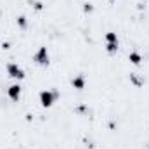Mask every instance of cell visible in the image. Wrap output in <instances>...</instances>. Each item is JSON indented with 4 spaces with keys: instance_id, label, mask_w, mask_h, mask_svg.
<instances>
[{
    "instance_id": "1",
    "label": "cell",
    "mask_w": 149,
    "mask_h": 149,
    "mask_svg": "<svg viewBox=\"0 0 149 149\" xmlns=\"http://www.w3.org/2000/svg\"><path fill=\"white\" fill-rule=\"evenodd\" d=\"M57 99H59V92L54 88H47L38 94V102L42 104V108H52Z\"/></svg>"
},
{
    "instance_id": "2",
    "label": "cell",
    "mask_w": 149,
    "mask_h": 149,
    "mask_svg": "<svg viewBox=\"0 0 149 149\" xmlns=\"http://www.w3.org/2000/svg\"><path fill=\"white\" fill-rule=\"evenodd\" d=\"M33 61H35V64H38V66H49L50 56H49L47 47H40V49H38L37 52L33 54Z\"/></svg>"
},
{
    "instance_id": "3",
    "label": "cell",
    "mask_w": 149,
    "mask_h": 149,
    "mask_svg": "<svg viewBox=\"0 0 149 149\" xmlns=\"http://www.w3.org/2000/svg\"><path fill=\"white\" fill-rule=\"evenodd\" d=\"M5 70H7V74L10 78H14V80H23L24 78V70L19 64H16V63H9L5 66Z\"/></svg>"
},
{
    "instance_id": "4",
    "label": "cell",
    "mask_w": 149,
    "mask_h": 149,
    "mask_svg": "<svg viewBox=\"0 0 149 149\" xmlns=\"http://www.w3.org/2000/svg\"><path fill=\"white\" fill-rule=\"evenodd\" d=\"M7 97L10 101H19V97H21V85L19 83H12L7 88Z\"/></svg>"
},
{
    "instance_id": "5",
    "label": "cell",
    "mask_w": 149,
    "mask_h": 149,
    "mask_svg": "<svg viewBox=\"0 0 149 149\" xmlns=\"http://www.w3.org/2000/svg\"><path fill=\"white\" fill-rule=\"evenodd\" d=\"M85 83H87V80H85L83 74H76L73 80H71V87L76 88V90H83L85 88Z\"/></svg>"
},
{
    "instance_id": "6",
    "label": "cell",
    "mask_w": 149,
    "mask_h": 149,
    "mask_svg": "<svg viewBox=\"0 0 149 149\" xmlns=\"http://www.w3.org/2000/svg\"><path fill=\"white\" fill-rule=\"evenodd\" d=\"M128 61L134 64V66H139L141 63H142V56L139 54V52H135V50H132L130 54H128Z\"/></svg>"
},
{
    "instance_id": "7",
    "label": "cell",
    "mask_w": 149,
    "mask_h": 149,
    "mask_svg": "<svg viewBox=\"0 0 149 149\" xmlns=\"http://www.w3.org/2000/svg\"><path fill=\"white\" fill-rule=\"evenodd\" d=\"M104 38H106V43H118V35L114 31H108Z\"/></svg>"
},
{
    "instance_id": "8",
    "label": "cell",
    "mask_w": 149,
    "mask_h": 149,
    "mask_svg": "<svg viewBox=\"0 0 149 149\" xmlns=\"http://www.w3.org/2000/svg\"><path fill=\"white\" fill-rule=\"evenodd\" d=\"M16 23H17V26H19L21 30H26V26H28L26 16H17V17H16Z\"/></svg>"
},
{
    "instance_id": "9",
    "label": "cell",
    "mask_w": 149,
    "mask_h": 149,
    "mask_svg": "<svg viewBox=\"0 0 149 149\" xmlns=\"http://www.w3.org/2000/svg\"><path fill=\"white\" fill-rule=\"evenodd\" d=\"M130 81H132L135 87H141V85L144 83V81H142V80H141V78H139V76H137L135 73H130Z\"/></svg>"
},
{
    "instance_id": "10",
    "label": "cell",
    "mask_w": 149,
    "mask_h": 149,
    "mask_svg": "<svg viewBox=\"0 0 149 149\" xmlns=\"http://www.w3.org/2000/svg\"><path fill=\"white\" fill-rule=\"evenodd\" d=\"M106 50H108L109 54H114V52L118 50V43H106Z\"/></svg>"
},
{
    "instance_id": "11",
    "label": "cell",
    "mask_w": 149,
    "mask_h": 149,
    "mask_svg": "<svg viewBox=\"0 0 149 149\" xmlns=\"http://www.w3.org/2000/svg\"><path fill=\"white\" fill-rule=\"evenodd\" d=\"M92 10V5L90 3H85V12H90Z\"/></svg>"
},
{
    "instance_id": "12",
    "label": "cell",
    "mask_w": 149,
    "mask_h": 149,
    "mask_svg": "<svg viewBox=\"0 0 149 149\" xmlns=\"http://www.w3.org/2000/svg\"><path fill=\"white\" fill-rule=\"evenodd\" d=\"M35 9H37V10H42V3H40V2L35 3Z\"/></svg>"
},
{
    "instance_id": "13",
    "label": "cell",
    "mask_w": 149,
    "mask_h": 149,
    "mask_svg": "<svg viewBox=\"0 0 149 149\" xmlns=\"http://www.w3.org/2000/svg\"><path fill=\"white\" fill-rule=\"evenodd\" d=\"M148 149H149V144H148Z\"/></svg>"
}]
</instances>
